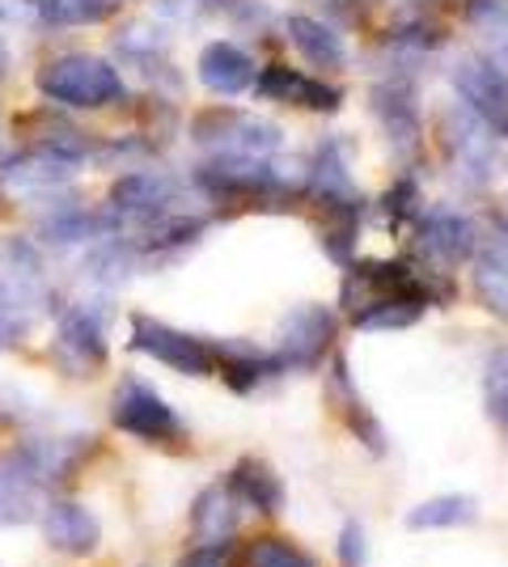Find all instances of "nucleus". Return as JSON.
I'll list each match as a JSON object with an SVG mask.
<instances>
[{"instance_id":"30","label":"nucleus","mask_w":508,"mask_h":567,"mask_svg":"<svg viewBox=\"0 0 508 567\" xmlns=\"http://www.w3.org/2000/svg\"><path fill=\"white\" fill-rule=\"evenodd\" d=\"M484 402H487V415L508 432V348H500V352L487 360Z\"/></svg>"},{"instance_id":"12","label":"nucleus","mask_w":508,"mask_h":567,"mask_svg":"<svg viewBox=\"0 0 508 567\" xmlns=\"http://www.w3.org/2000/svg\"><path fill=\"white\" fill-rule=\"evenodd\" d=\"M449 127V153H454V166L470 187H484L491 178V162H496V136L484 118H475L466 106L445 115Z\"/></svg>"},{"instance_id":"11","label":"nucleus","mask_w":508,"mask_h":567,"mask_svg":"<svg viewBox=\"0 0 508 567\" xmlns=\"http://www.w3.org/2000/svg\"><path fill=\"white\" fill-rule=\"evenodd\" d=\"M415 237H419V250L440 267H462V262L475 259V246L479 234L470 225V216L454 213V208H428L415 220Z\"/></svg>"},{"instance_id":"33","label":"nucleus","mask_w":508,"mask_h":567,"mask_svg":"<svg viewBox=\"0 0 508 567\" xmlns=\"http://www.w3.org/2000/svg\"><path fill=\"white\" fill-rule=\"evenodd\" d=\"M18 4H43V0H18Z\"/></svg>"},{"instance_id":"5","label":"nucleus","mask_w":508,"mask_h":567,"mask_svg":"<svg viewBox=\"0 0 508 567\" xmlns=\"http://www.w3.org/2000/svg\"><path fill=\"white\" fill-rule=\"evenodd\" d=\"M191 136L204 148H217V157H271L280 148L276 123L246 115V111H229V106L195 115Z\"/></svg>"},{"instance_id":"16","label":"nucleus","mask_w":508,"mask_h":567,"mask_svg":"<svg viewBox=\"0 0 508 567\" xmlns=\"http://www.w3.org/2000/svg\"><path fill=\"white\" fill-rule=\"evenodd\" d=\"M199 81H204V90H212L220 97H234V94H246V90H255V60L246 55L242 48H234V43H208V48L199 51Z\"/></svg>"},{"instance_id":"21","label":"nucleus","mask_w":508,"mask_h":567,"mask_svg":"<svg viewBox=\"0 0 508 567\" xmlns=\"http://www.w3.org/2000/svg\"><path fill=\"white\" fill-rule=\"evenodd\" d=\"M276 373H280V364L271 352H259L250 343H220L217 348V378H225L234 394H250Z\"/></svg>"},{"instance_id":"3","label":"nucleus","mask_w":508,"mask_h":567,"mask_svg":"<svg viewBox=\"0 0 508 567\" xmlns=\"http://www.w3.org/2000/svg\"><path fill=\"white\" fill-rule=\"evenodd\" d=\"M132 352L148 355L157 364H166L183 378H212L217 373V348L199 334H187L178 327H169L162 318L148 313H132Z\"/></svg>"},{"instance_id":"13","label":"nucleus","mask_w":508,"mask_h":567,"mask_svg":"<svg viewBox=\"0 0 508 567\" xmlns=\"http://www.w3.org/2000/svg\"><path fill=\"white\" fill-rule=\"evenodd\" d=\"M43 538H48L51 550L85 559L102 546V520L81 499H51L43 508Z\"/></svg>"},{"instance_id":"27","label":"nucleus","mask_w":508,"mask_h":567,"mask_svg":"<svg viewBox=\"0 0 508 567\" xmlns=\"http://www.w3.org/2000/svg\"><path fill=\"white\" fill-rule=\"evenodd\" d=\"M123 0H43V18L51 25H97L106 22Z\"/></svg>"},{"instance_id":"17","label":"nucleus","mask_w":508,"mask_h":567,"mask_svg":"<svg viewBox=\"0 0 508 567\" xmlns=\"http://www.w3.org/2000/svg\"><path fill=\"white\" fill-rule=\"evenodd\" d=\"M43 508V483L22 462V453H9L0 462V525H30Z\"/></svg>"},{"instance_id":"20","label":"nucleus","mask_w":508,"mask_h":567,"mask_svg":"<svg viewBox=\"0 0 508 567\" xmlns=\"http://www.w3.org/2000/svg\"><path fill=\"white\" fill-rule=\"evenodd\" d=\"M238 496L225 487V483H212L195 496L191 508V534L195 543H229L238 534Z\"/></svg>"},{"instance_id":"7","label":"nucleus","mask_w":508,"mask_h":567,"mask_svg":"<svg viewBox=\"0 0 508 567\" xmlns=\"http://www.w3.org/2000/svg\"><path fill=\"white\" fill-rule=\"evenodd\" d=\"M48 301V271L43 255L25 237L0 241V309L18 318V309H39Z\"/></svg>"},{"instance_id":"24","label":"nucleus","mask_w":508,"mask_h":567,"mask_svg":"<svg viewBox=\"0 0 508 567\" xmlns=\"http://www.w3.org/2000/svg\"><path fill=\"white\" fill-rule=\"evenodd\" d=\"M466 18L484 43V60L508 76V0H470Z\"/></svg>"},{"instance_id":"2","label":"nucleus","mask_w":508,"mask_h":567,"mask_svg":"<svg viewBox=\"0 0 508 567\" xmlns=\"http://www.w3.org/2000/svg\"><path fill=\"white\" fill-rule=\"evenodd\" d=\"M111 424L127 432L141 445H178L187 436V424L148 381L123 378L115 399H111Z\"/></svg>"},{"instance_id":"25","label":"nucleus","mask_w":508,"mask_h":567,"mask_svg":"<svg viewBox=\"0 0 508 567\" xmlns=\"http://www.w3.org/2000/svg\"><path fill=\"white\" fill-rule=\"evenodd\" d=\"M475 297L487 313L508 322V255L496 241H487L475 255Z\"/></svg>"},{"instance_id":"10","label":"nucleus","mask_w":508,"mask_h":567,"mask_svg":"<svg viewBox=\"0 0 508 567\" xmlns=\"http://www.w3.org/2000/svg\"><path fill=\"white\" fill-rule=\"evenodd\" d=\"M305 190L322 204V213H364V199L356 183H352V169H348V153L339 141H322L314 153V166L305 169Z\"/></svg>"},{"instance_id":"29","label":"nucleus","mask_w":508,"mask_h":567,"mask_svg":"<svg viewBox=\"0 0 508 567\" xmlns=\"http://www.w3.org/2000/svg\"><path fill=\"white\" fill-rule=\"evenodd\" d=\"M382 213H386L390 229H403V225H415V220H419L424 195H419V183H415L412 174H403V178L382 195Z\"/></svg>"},{"instance_id":"34","label":"nucleus","mask_w":508,"mask_h":567,"mask_svg":"<svg viewBox=\"0 0 508 567\" xmlns=\"http://www.w3.org/2000/svg\"><path fill=\"white\" fill-rule=\"evenodd\" d=\"M0 64H4V51H0Z\"/></svg>"},{"instance_id":"26","label":"nucleus","mask_w":508,"mask_h":567,"mask_svg":"<svg viewBox=\"0 0 508 567\" xmlns=\"http://www.w3.org/2000/svg\"><path fill=\"white\" fill-rule=\"evenodd\" d=\"M479 517V504L470 496H433L407 513L412 529H458Z\"/></svg>"},{"instance_id":"23","label":"nucleus","mask_w":508,"mask_h":567,"mask_svg":"<svg viewBox=\"0 0 508 567\" xmlns=\"http://www.w3.org/2000/svg\"><path fill=\"white\" fill-rule=\"evenodd\" d=\"M424 309H428V301L415 292H390V297H377L369 306L352 309L348 318L356 331H403V327L424 318Z\"/></svg>"},{"instance_id":"6","label":"nucleus","mask_w":508,"mask_h":567,"mask_svg":"<svg viewBox=\"0 0 508 567\" xmlns=\"http://www.w3.org/2000/svg\"><path fill=\"white\" fill-rule=\"evenodd\" d=\"M178 216V183L162 169H132L111 187V225L127 220L132 229L145 234L148 225Z\"/></svg>"},{"instance_id":"4","label":"nucleus","mask_w":508,"mask_h":567,"mask_svg":"<svg viewBox=\"0 0 508 567\" xmlns=\"http://www.w3.org/2000/svg\"><path fill=\"white\" fill-rule=\"evenodd\" d=\"M339 339V318L326 306H297L280 322V334H276V364L280 373H314L322 369V360L335 352Z\"/></svg>"},{"instance_id":"28","label":"nucleus","mask_w":508,"mask_h":567,"mask_svg":"<svg viewBox=\"0 0 508 567\" xmlns=\"http://www.w3.org/2000/svg\"><path fill=\"white\" fill-rule=\"evenodd\" d=\"M238 567H318L301 546H292L289 538H255V543L242 550Z\"/></svg>"},{"instance_id":"18","label":"nucleus","mask_w":508,"mask_h":567,"mask_svg":"<svg viewBox=\"0 0 508 567\" xmlns=\"http://www.w3.org/2000/svg\"><path fill=\"white\" fill-rule=\"evenodd\" d=\"M373 111L382 118V127H386V141L390 148L407 162L415 157V148H419V115H415V102H412V90L407 85H377L373 90Z\"/></svg>"},{"instance_id":"8","label":"nucleus","mask_w":508,"mask_h":567,"mask_svg":"<svg viewBox=\"0 0 508 567\" xmlns=\"http://www.w3.org/2000/svg\"><path fill=\"white\" fill-rule=\"evenodd\" d=\"M55 360L69 378H94L106 364V331L90 306H69L55 322Z\"/></svg>"},{"instance_id":"35","label":"nucleus","mask_w":508,"mask_h":567,"mask_svg":"<svg viewBox=\"0 0 508 567\" xmlns=\"http://www.w3.org/2000/svg\"><path fill=\"white\" fill-rule=\"evenodd\" d=\"M505 132H508V127H505Z\"/></svg>"},{"instance_id":"32","label":"nucleus","mask_w":508,"mask_h":567,"mask_svg":"<svg viewBox=\"0 0 508 567\" xmlns=\"http://www.w3.org/2000/svg\"><path fill=\"white\" fill-rule=\"evenodd\" d=\"M369 559V543H364V529L356 520H348L343 525V534H339V564L343 567H364Z\"/></svg>"},{"instance_id":"9","label":"nucleus","mask_w":508,"mask_h":567,"mask_svg":"<svg viewBox=\"0 0 508 567\" xmlns=\"http://www.w3.org/2000/svg\"><path fill=\"white\" fill-rule=\"evenodd\" d=\"M454 90H458L462 106L475 118H484L487 127L505 132L508 127V76L500 69H491L487 60L470 55L454 69Z\"/></svg>"},{"instance_id":"19","label":"nucleus","mask_w":508,"mask_h":567,"mask_svg":"<svg viewBox=\"0 0 508 567\" xmlns=\"http://www.w3.org/2000/svg\"><path fill=\"white\" fill-rule=\"evenodd\" d=\"M225 487L238 496V504L263 513V517H276V513L284 508V483H280V474L271 471L263 457H242V462L229 471V483H225Z\"/></svg>"},{"instance_id":"15","label":"nucleus","mask_w":508,"mask_h":567,"mask_svg":"<svg viewBox=\"0 0 508 567\" xmlns=\"http://www.w3.org/2000/svg\"><path fill=\"white\" fill-rule=\"evenodd\" d=\"M326 378H331V406L343 415L348 432H352L369 453H377V457H382V453L390 450L386 427H382V420L364 406L361 390H356V381H352V373H348V360H343V355L331 360V373H326Z\"/></svg>"},{"instance_id":"22","label":"nucleus","mask_w":508,"mask_h":567,"mask_svg":"<svg viewBox=\"0 0 508 567\" xmlns=\"http://www.w3.org/2000/svg\"><path fill=\"white\" fill-rule=\"evenodd\" d=\"M284 30H289L292 48L301 51L314 69H343V64H348V48H343V39H339L326 22L305 18V13H292Z\"/></svg>"},{"instance_id":"31","label":"nucleus","mask_w":508,"mask_h":567,"mask_svg":"<svg viewBox=\"0 0 508 567\" xmlns=\"http://www.w3.org/2000/svg\"><path fill=\"white\" fill-rule=\"evenodd\" d=\"M178 567H238L234 564V550L229 543H199L195 550H187Z\"/></svg>"},{"instance_id":"1","label":"nucleus","mask_w":508,"mask_h":567,"mask_svg":"<svg viewBox=\"0 0 508 567\" xmlns=\"http://www.w3.org/2000/svg\"><path fill=\"white\" fill-rule=\"evenodd\" d=\"M39 90L43 97L60 102V106H73V111H102L111 102L123 97V76L115 64H106L102 55H55L39 69Z\"/></svg>"},{"instance_id":"14","label":"nucleus","mask_w":508,"mask_h":567,"mask_svg":"<svg viewBox=\"0 0 508 567\" xmlns=\"http://www.w3.org/2000/svg\"><path fill=\"white\" fill-rule=\"evenodd\" d=\"M255 94L259 97H276V102H292V106H305V111H339L343 102V90L339 85H326L318 76H305V72L289 69V64H267L259 76H255Z\"/></svg>"}]
</instances>
